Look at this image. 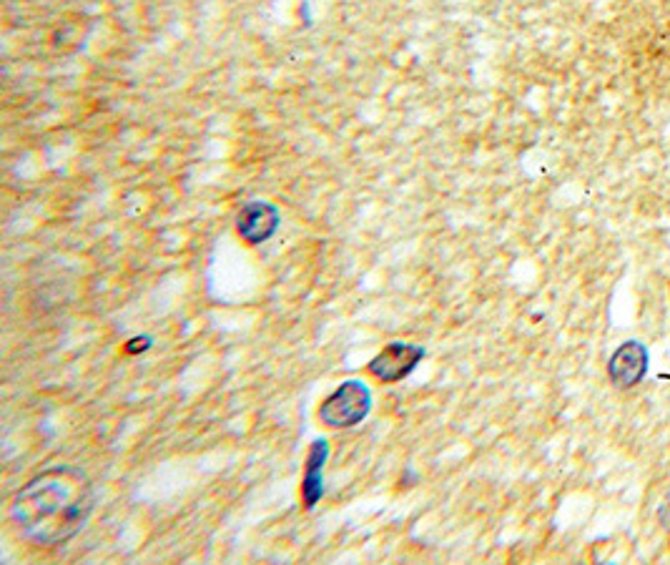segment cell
I'll return each instance as SVG.
<instances>
[{"instance_id": "8992f818", "label": "cell", "mask_w": 670, "mask_h": 565, "mask_svg": "<svg viewBox=\"0 0 670 565\" xmlns=\"http://www.w3.org/2000/svg\"><path fill=\"white\" fill-rule=\"evenodd\" d=\"M329 439L317 437L307 450V463H304V475H301V488L299 496L304 508L311 510L317 508V502L325 498V468L329 460Z\"/></svg>"}, {"instance_id": "52a82bcc", "label": "cell", "mask_w": 670, "mask_h": 565, "mask_svg": "<svg viewBox=\"0 0 670 565\" xmlns=\"http://www.w3.org/2000/svg\"><path fill=\"white\" fill-rule=\"evenodd\" d=\"M151 345H154V343H151V337L144 335V337L129 339L127 347H123V349H127V355H141V352H146V349H151Z\"/></svg>"}, {"instance_id": "ba28073f", "label": "cell", "mask_w": 670, "mask_h": 565, "mask_svg": "<svg viewBox=\"0 0 670 565\" xmlns=\"http://www.w3.org/2000/svg\"><path fill=\"white\" fill-rule=\"evenodd\" d=\"M658 518H660V523H663V528H666V531H670V496L666 498V502H663V508H660V513H658Z\"/></svg>"}, {"instance_id": "3957f363", "label": "cell", "mask_w": 670, "mask_h": 565, "mask_svg": "<svg viewBox=\"0 0 670 565\" xmlns=\"http://www.w3.org/2000/svg\"><path fill=\"white\" fill-rule=\"evenodd\" d=\"M425 355L427 352L422 345L402 343V339H397V343H389L387 347H382L380 355L372 357L367 372L382 384H397L417 370L419 362L425 360Z\"/></svg>"}, {"instance_id": "6da1fadb", "label": "cell", "mask_w": 670, "mask_h": 565, "mask_svg": "<svg viewBox=\"0 0 670 565\" xmlns=\"http://www.w3.org/2000/svg\"><path fill=\"white\" fill-rule=\"evenodd\" d=\"M96 486L80 468H48L13 492L8 523L35 548H58L84 531L96 510Z\"/></svg>"}, {"instance_id": "5b68a950", "label": "cell", "mask_w": 670, "mask_h": 565, "mask_svg": "<svg viewBox=\"0 0 670 565\" xmlns=\"http://www.w3.org/2000/svg\"><path fill=\"white\" fill-rule=\"evenodd\" d=\"M646 372H648V349L642 343H636V339L615 349L611 362H607L611 382L620 390L636 388L642 377H646Z\"/></svg>"}, {"instance_id": "277c9868", "label": "cell", "mask_w": 670, "mask_h": 565, "mask_svg": "<svg viewBox=\"0 0 670 565\" xmlns=\"http://www.w3.org/2000/svg\"><path fill=\"white\" fill-rule=\"evenodd\" d=\"M282 227V211L276 209V204L254 199L241 206L237 217V235L241 241L249 247H259L264 241H270Z\"/></svg>"}, {"instance_id": "7a4b0ae2", "label": "cell", "mask_w": 670, "mask_h": 565, "mask_svg": "<svg viewBox=\"0 0 670 565\" xmlns=\"http://www.w3.org/2000/svg\"><path fill=\"white\" fill-rule=\"evenodd\" d=\"M372 412V390L362 380H344L321 400L317 410L319 423L332 430H350L362 425Z\"/></svg>"}]
</instances>
